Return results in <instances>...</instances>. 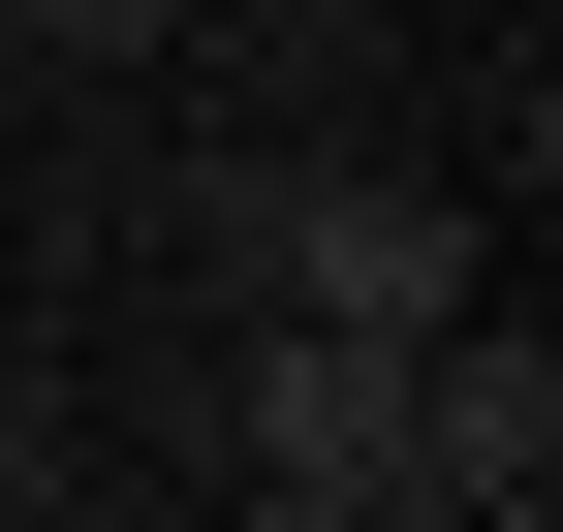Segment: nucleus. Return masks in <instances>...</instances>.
I'll return each mask as SVG.
<instances>
[{"mask_svg": "<svg viewBox=\"0 0 563 532\" xmlns=\"http://www.w3.org/2000/svg\"><path fill=\"white\" fill-rule=\"evenodd\" d=\"M220 470H251V501L407 532V345H313V313H251V345H220Z\"/></svg>", "mask_w": 563, "mask_h": 532, "instance_id": "2", "label": "nucleus"}, {"mask_svg": "<svg viewBox=\"0 0 563 532\" xmlns=\"http://www.w3.org/2000/svg\"><path fill=\"white\" fill-rule=\"evenodd\" d=\"M0 32H188V0H0Z\"/></svg>", "mask_w": 563, "mask_h": 532, "instance_id": "4", "label": "nucleus"}, {"mask_svg": "<svg viewBox=\"0 0 563 532\" xmlns=\"http://www.w3.org/2000/svg\"><path fill=\"white\" fill-rule=\"evenodd\" d=\"M0 532H63V501H0Z\"/></svg>", "mask_w": 563, "mask_h": 532, "instance_id": "5", "label": "nucleus"}, {"mask_svg": "<svg viewBox=\"0 0 563 532\" xmlns=\"http://www.w3.org/2000/svg\"><path fill=\"white\" fill-rule=\"evenodd\" d=\"M470 501H563V376H532V313H439V345H407V532H470Z\"/></svg>", "mask_w": 563, "mask_h": 532, "instance_id": "3", "label": "nucleus"}, {"mask_svg": "<svg viewBox=\"0 0 563 532\" xmlns=\"http://www.w3.org/2000/svg\"><path fill=\"white\" fill-rule=\"evenodd\" d=\"M220 282H251V313H313V345H439L501 251H470L407 157H220Z\"/></svg>", "mask_w": 563, "mask_h": 532, "instance_id": "1", "label": "nucleus"}]
</instances>
